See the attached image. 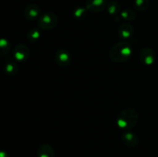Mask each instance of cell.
Here are the masks:
<instances>
[{
    "label": "cell",
    "mask_w": 158,
    "mask_h": 157,
    "mask_svg": "<svg viewBox=\"0 0 158 157\" xmlns=\"http://www.w3.org/2000/svg\"><path fill=\"white\" fill-rule=\"evenodd\" d=\"M133 48L130 42L126 40L115 43L109 52V56L113 62L117 63H123L131 58Z\"/></svg>",
    "instance_id": "1"
},
{
    "label": "cell",
    "mask_w": 158,
    "mask_h": 157,
    "mask_svg": "<svg viewBox=\"0 0 158 157\" xmlns=\"http://www.w3.org/2000/svg\"><path fill=\"white\" fill-rule=\"evenodd\" d=\"M41 37V32L38 29H32L28 32L27 39L31 42H36Z\"/></svg>",
    "instance_id": "15"
},
{
    "label": "cell",
    "mask_w": 158,
    "mask_h": 157,
    "mask_svg": "<svg viewBox=\"0 0 158 157\" xmlns=\"http://www.w3.org/2000/svg\"><path fill=\"white\" fill-rule=\"evenodd\" d=\"M107 4V0H87L86 8L89 12H98L103 11Z\"/></svg>",
    "instance_id": "8"
},
{
    "label": "cell",
    "mask_w": 158,
    "mask_h": 157,
    "mask_svg": "<svg viewBox=\"0 0 158 157\" xmlns=\"http://www.w3.org/2000/svg\"><path fill=\"white\" fill-rule=\"evenodd\" d=\"M107 9V12L110 15H116L120 12V5L119 4L118 2L113 0L110 2H109L106 6Z\"/></svg>",
    "instance_id": "13"
},
{
    "label": "cell",
    "mask_w": 158,
    "mask_h": 157,
    "mask_svg": "<svg viewBox=\"0 0 158 157\" xmlns=\"http://www.w3.org/2000/svg\"><path fill=\"white\" fill-rule=\"evenodd\" d=\"M140 59L146 66H151L155 62V53L151 48L144 47L140 52Z\"/></svg>",
    "instance_id": "7"
},
{
    "label": "cell",
    "mask_w": 158,
    "mask_h": 157,
    "mask_svg": "<svg viewBox=\"0 0 158 157\" xmlns=\"http://www.w3.org/2000/svg\"><path fill=\"white\" fill-rule=\"evenodd\" d=\"M58 24V17L55 13L51 12L41 14L38 18V26L43 30H49L55 28Z\"/></svg>",
    "instance_id": "3"
},
{
    "label": "cell",
    "mask_w": 158,
    "mask_h": 157,
    "mask_svg": "<svg viewBox=\"0 0 158 157\" xmlns=\"http://www.w3.org/2000/svg\"><path fill=\"white\" fill-rule=\"evenodd\" d=\"M150 6L149 0H134V8L138 12H145Z\"/></svg>",
    "instance_id": "16"
},
{
    "label": "cell",
    "mask_w": 158,
    "mask_h": 157,
    "mask_svg": "<svg viewBox=\"0 0 158 157\" xmlns=\"http://www.w3.org/2000/svg\"><path fill=\"white\" fill-rule=\"evenodd\" d=\"M41 9L38 5L35 3L29 4L24 9V16L29 21H35L38 20L41 15Z\"/></svg>",
    "instance_id": "5"
},
{
    "label": "cell",
    "mask_w": 158,
    "mask_h": 157,
    "mask_svg": "<svg viewBox=\"0 0 158 157\" xmlns=\"http://www.w3.org/2000/svg\"><path fill=\"white\" fill-rule=\"evenodd\" d=\"M121 139L123 144L129 147H135L137 146L139 142L138 137L137 136V135L131 132H124L122 135Z\"/></svg>",
    "instance_id": "10"
},
{
    "label": "cell",
    "mask_w": 158,
    "mask_h": 157,
    "mask_svg": "<svg viewBox=\"0 0 158 157\" xmlns=\"http://www.w3.org/2000/svg\"><path fill=\"white\" fill-rule=\"evenodd\" d=\"M37 157H55L54 149L50 145L43 144L37 149Z\"/></svg>",
    "instance_id": "11"
},
{
    "label": "cell",
    "mask_w": 158,
    "mask_h": 157,
    "mask_svg": "<svg viewBox=\"0 0 158 157\" xmlns=\"http://www.w3.org/2000/svg\"><path fill=\"white\" fill-rule=\"evenodd\" d=\"M88 12L89 11L87 10V9L86 7H82V6H80V7H78L74 9L73 12V15L74 18H76V19L81 20L86 18Z\"/></svg>",
    "instance_id": "17"
},
{
    "label": "cell",
    "mask_w": 158,
    "mask_h": 157,
    "mask_svg": "<svg viewBox=\"0 0 158 157\" xmlns=\"http://www.w3.org/2000/svg\"><path fill=\"white\" fill-rule=\"evenodd\" d=\"M72 60L70 53L65 49H60L55 53V61L61 67H67Z\"/></svg>",
    "instance_id": "4"
},
{
    "label": "cell",
    "mask_w": 158,
    "mask_h": 157,
    "mask_svg": "<svg viewBox=\"0 0 158 157\" xmlns=\"http://www.w3.org/2000/svg\"><path fill=\"white\" fill-rule=\"evenodd\" d=\"M134 33V29L130 23L122 24L118 29V35L123 40H126L133 36Z\"/></svg>",
    "instance_id": "9"
},
{
    "label": "cell",
    "mask_w": 158,
    "mask_h": 157,
    "mask_svg": "<svg viewBox=\"0 0 158 157\" xmlns=\"http://www.w3.org/2000/svg\"><path fill=\"white\" fill-rule=\"evenodd\" d=\"M19 66L12 60H8L4 66V72L9 76H13L19 72Z\"/></svg>",
    "instance_id": "12"
},
{
    "label": "cell",
    "mask_w": 158,
    "mask_h": 157,
    "mask_svg": "<svg viewBox=\"0 0 158 157\" xmlns=\"http://www.w3.org/2000/svg\"><path fill=\"white\" fill-rule=\"evenodd\" d=\"M11 45L5 38H0V57L5 56L10 51Z\"/></svg>",
    "instance_id": "14"
},
{
    "label": "cell",
    "mask_w": 158,
    "mask_h": 157,
    "mask_svg": "<svg viewBox=\"0 0 158 157\" xmlns=\"http://www.w3.org/2000/svg\"><path fill=\"white\" fill-rule=\"evenodd\" d=\"M0 157H9V154L3 150H0Z\"/></svg>",
    "instance_id": "19"
},
{
    "label": "cell",
    "mask_w": 158,
    "mask_h": 157,
    "mask_svg": "<svg viewBox=\"0 0 158 157\" xmlns=\"http://www.w3.org/2000/svg\"><path fill=\"white\" fill-rule=\"evenodd\" d=\"M120 16L122 18L127 22H131L136 18V13L133 9H125L120 12Z\"/></svg>",
    "instance_id": "18"
},
{
    "label": "cell",
    "mask_w": 158,
    "mask_h": 157,
    "mask_svg": "<svg viewBox=\"0 0 158 157\" xmlns=\"http://www.w3.org/2000/svg\"><path fill=\"white\" fill-rule=\"evenodd\" d=\"M138 121V113L132 108H127L120 111L117 117V125L120 129L129 130L132 129Z\"/></svg>",
    "instance_id": "2"
},
{
    "label": "cell",
    "mask_w": 158,
    "mask_h": 157,
    "mask_svg": "<svg viewBox=\"0 0 158 157\" xmlns=\"http://www.w3.org/2000/svg\"><path fill=\"white\" fill-rule=\"evenodd\" d=\"M13 56L18 62H25L29 56V49L26 45L18 44L13 49Z\"/></svg>",
    "instance_id": "6"
}]
</instances>
